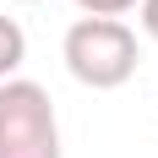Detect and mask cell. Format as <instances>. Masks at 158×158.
Instances as JSON below:
<instances>
[{
  "label": "cell",
  "mask_w": 158,
  "mask_h": 158,
  "mask_svg": "<svg viewBox=\"0 0 158 158\" xmlns=\"http://www.w3.org/2000/svg\"><path fill=\"white\" fill-rule=\"evenodd\" d=\"M60 55H65V71L93 93H109L136 77V33L120 16H77L65 27Z\"/></svg>",
  "instance_id": "6da1fadb"
},
{
  "label": "cell",
  "mask_w": 158,
  "mask_h": 158,
  "mask_svg": "<svg viewBox=\"0 0 158 158\" xmlns=\"http://www.w3.org/2000/svg\"><path fill=\"white\" fill-rule=\"evenodd\" d=\"M0 158H60V120L38 82H0Z\"/></svg>",
  "instance_id": "7a4b0ae2"
},
{
  "label": "cell",
  "mask_w": 158,
  "mask_h": 158,
  "mask_svg": "<svg viewBox=\"0 0 158 158\" xmlns=\"http://www.w3.org/2000/svg\"><path fill=\"white\" fill-rule=\"evenodd\" d=\"M77 11L82 16H126V11H136V0H77Z\"/></svg>",
  "instance_id": "277c9868"
},
{
  "label": "cell",
  "mask_w": 158,
  "mask_h": 158,
  "mask_svg": "<svg viewBox=\"0 0 158 158\" xmlns=\"http://www.w3.org/2000/svg\"><path fill=\"white\" fill-rule=\"evenodd\" d=\"M27 60V33L16 27V16H0V82L16 77Z\"/></svg>",
  "instance_id": "3957f363"
},
{
  "label": "cell",
  "mask_w": 158,
  "mask_h": 158,
  "mask_svg": "<svg viewBox=\"0 0 158 158\" xmlns=\"http://www.w3.org/2000/svg\"><path fill=\"white\" fill-rule=\"evenodd\" d=\"M136 11H142V33L158 44V0H136Z\"/></svg>",
  "instance_id": "5b68a950"
}]
</instances>
